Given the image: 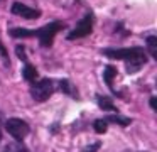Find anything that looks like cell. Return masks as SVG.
Here are the masks:
<instances>
[{
  "label": "cell",
  "mask_w": 157,
  "mask_h": 152,
  "mask_svg": "<svg viewBox=\"0 0 157 152\" xmlns=\"http://www.w3.org/2000/svg\"><path fill=\"white\" fill-rule=\"evenodd\" d=\"M103 56L110 59H122L125 61L127 73H137L144 64L147 63V54L142 47H106L101 51Z\"/></svg>",
  "instance_id": "obj_1"
},
{
  "label": "cell",
  "mask_w": 157,
  "mask_h": 152,
  "mask_svg": "<svg viewBox=\"0 0 157 152\" xmlns=\"http://www.w3.org/2000/svg\"><path fill=\"white\" fill-rule=\"evenodd\" d=\"M61 29H64V24L59 22V20H54V22H49V24H46V25H42L41 29L31 30V36L37 37L42 47H51L52 41H54V36Z\"/></svg>",
  "instance_id": "obj_2"
},
{
  "label": "cell",
  "mask_w": 157,
  "mask_h": 152,
  "mask_svg": "<svg viewBox=\"0 0 157 152\" xmlns=\"http://www.w3.org/2000/svg\"><path fill=\"white\" fill-rule=\"evenodd\" d=\"M52 93H54V84H52L51 80L34 81V84L31 88V96L36 101H46Z\"/></svg>",
  "instance_id": "obj_3"
},
{
  "label": "cell",
  "mask_w": 157,
  "mask_h": 152,
  "mask_svg": "<svg viewBox=\"0 0 157 152\" xmlns=\"http://www.w3.org/2000/svg\"><path fill=\"white\" fill-rule=\"evenodd\" d=\"M5 128H7V132L12 135V137L15 138V140L22 142L25 137H27L29 134V123L24 120H21V118H9L7 122H5Z\"/></svg>",
  "instance_id": "obj_4"
},
{
  "label": "cell",
  "mask_w": 157,
  "mask_h": 152,
  "mask_svg": "<svg viewBox=\"0 0 157 152\" xmlns=\"http://www.w3.org/2000/svg\"><path fill=\"white\" fill-rule=\"evenodd\" d=\"M93 30V14H86L81 20L78 22V25L66 36L68 41H75V39H81V37L90 36Z\"/></svg>",
  "instance_id": "obj_5"
},
{
  "label": "cell",
  "mask_w": 157,
  "mask_h": 152,
  "mask_svg": "<svg viewBox=\"0 0 157 152\" xmlns=\"http://www.w3.org/2000/svg\"><path fill=\"white\" fill-rule=\"evenodd\" d=\"M10 12L14 14V15L24 17V19H29V20H34V19H39V17H41V10L31 9V7L24 5V3H21V2H14V3H12Z\"/></svg>",
  "instance_id": "obj_6"
},
{
  "label": "cell",
  "mask_w": 157,
  "mask_h": 152,
  "mask_svg": "<svg viewBox=\"0 0 157 152\" xmlns=\"http://www.w3.org/2000/svg\"><path fill=\"white\" fill-rule=\"evenodd\" d=\"M115 76H117V68L106 66L105 69H103V80H105L106 86H108L113 93H115V90H113V78H115Z\"/></svg>",
  "instance_id": "obj_7"
},
{
  "label": "cell",
  "mask_w": 157,
  "mask_h": 152,
  "mask_svg": "<svg viewBox=\"0 0 157 152\" xmlns=\"http://www.w3.org/2000/svg\"><path fill=\"white\" fill-rule=\"evenodd\" d=\"M22 76H24L25 81H29V83H34V81L37 80V69H36L32 64L25 63L24 69H22Z\"/></svg>",
  "instance_id": "obj_8"
},
{
  "label": "cell",
  "mask_w": 157,
  "mask_h": 152,
  "mask_svg": "<svg viewBox=\"0 0 157 152\" xmlns=\"http://www.w3.org/2000/svg\"><path fill=\"white\" fill-rule=\"evenodd\" d=\"M145 44H147V49H149V54L154 59H157V36H147Z\"/></svg>",
  "instance_id": "obj_9"
},
{
  "label": "cell",
  "mask_w": 157,
  "mask_h": 152,
  "mask_svg": "<svg viewBox=\"0 0 157 152\" xmlns=\"http://www.w3.org/2000/svg\"><path fill=\"white\" fill-rule=\"evenodd\" d=\"M59 88H61L63 93L69 95V96H73V98H78V93H76L75 86H73L68 80H61V81H59Z\"/></svg>",
  "instance_id": "obj_10"
},
{
  "label": "cell",
  "mask_w": 157,
  "mask_h": 152,
  "mask_svg": "<svg viewBox=\"0 0 157 152\" xmlns=\"http://www.w3.org/2000/svg\"><path fill=\"white\" fill-rule=\"evenodd\" d=\"M96 101H98V107L101 108V110H110V111L115 110V105H113V101L110 100L108 96H101V95H98V96H96Z\"/></svg>",
  "instance_id": "obj_11"
},
{
  "label": "cell",
  "mask_w": 157,
  "mask_h": 152,
  "mask_svg": "<svg viewBox=\"0 0 157 152\" xmlns=\"http://www.w3.org/2000/svg\"><path fill=\"white\" fill-rule=\"evenodd\" d=\"M105 122H113V123H118L122 127H127V125L132 123L130 117H120V115H110V117L105 118Z\"/></svg>",
  "instance_id": "obj_12"
},
{
  "label": "cell",
  "mask_w": 157,
  "mask_h": 152,
  "mask_svg": "<svg viewBox=\"0 0 157 152\" xmlns=\"http://www.w3.org/2000/svg\"><path fill=\"white\" fill-rule=\"evenodd\" d=\"M93 128H95L98 134H105L106 128H108V122H105V120H95V123H93Z\"/></svg>",
  "instance_id": "obj_13"
},
{
  "label": "cell",
  "mask_w": 157,
  "mask_h": 152,
  "mask_svg": "<svg viewBox=\"0 0 157 152\" xmlns=\"http://www.w3.org/2000/svg\"><path fill=\"white\" fill-rule=\"evenodd\" d=\"M0 56H2V59H4V64L5 66H10V59H9V53L7 49H5V46L2 44V41H0Z\"/></svg>",
  "instance_id": "obj_14"
},
{
  "label": "cell",
  "mask_w": 157,
  "mask_h": 152,
  "mask_svg": "<svg viewBox=\"0 0 157 152\" xmlns=\"http://www.w3.org/2000/svg\"><path fill=\"white\" fill-rule=\"evenodd\" d=\"M15 53H17L19 59H22L24 63H27V56H25V47L24 46H17L15 47Z\"/></svg>",
  "instance_id": "obj_15"
},
{
  "label": "cell",
  "mask_w": 157,
  "mask_h": 152,
  "mask_svg": "<svg viewBox=\"0 0 157 152\" xmlns=\"http://www.w3.org/2000/svg\"><path fill=\"white\" fill-rule=\"evenodd\" d=\"M100 149V142H95L93 145H88V147L85 149V152H96Z\"/></svg>",
  "instance_id": "obj_16"
},
{
  "label": "cell",
  "mask_w": 157,
  "mask_h": 152,
  "mask_svg": "<svg viewBox=\"0 0 157 152\" xmlns=\"http://www.w3.org/2000/svg\"><path fill=\"white\" fill-rule=\"evenodd\" d=\"M150 107H152V110H157V98L155 96L150 98Z\"/></svg>",
  "instance_id": "obj_17"
},
{
  "label": "cell",
  "mask_w": 157,
  "mask_h": 152,
  "mask_svg": "<svg viewBox=\"0 0 157 152\" xmlns=\"http://www.w3.org/2000/svg\"><path fill=\"white\" fill-rule=\"evenodd\" d=\"M17 152H29V149H25V147H22V145H21V147L17 149Z\"/></svg>",
  "instance_id": "obj_18"
},
{
  "label": "cell",
  "mask_w": 157,
  "mask_h": 152,
  "mask_svg": "<svg viewBox=\"0 0 157 152\" xmlns=\"http://www.w3.org/2000/svg\"><path fill=\"white\" fill-rule=\"evenodd\" d=\"M0 140H2V120H0Z\"/></svg>",
  "instance_id": "obj_19"
}]
</instances>
